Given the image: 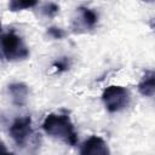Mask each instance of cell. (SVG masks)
I'll return each mask as SVG.
<instances>
[{
    "instance_id": "1",
    "label": "cell",
    "mask_w": 155,
    "mask_h": 155,
    "mask_svg": "<svg viewBox=\"0 0 155 155\" xmlns=\"http://www.w3.org/2000/svg\"><path fill=\"white\" fill-rule=\"evenodd\" d=\"M41 126L48 136L59 139L68 145H75L78 142V133L68 114L51 113L45 116Z\"/></svg>"
},
{
    "instance_id": "2",
    "label": "cell",
    "mask_w": 155,
    "mask_h": 155,
    "mask_svg": "<svg viewBox=\"0 0 155 155\" xmlns=\"http://www.w3.org/2000/svg\"><path fill=\"white\" fill-rule=\"evenodd\" d=\"M8 133L13 143L19 149H29L36 151L40 147V134H36L31 127V117L29 115L13 120L8 128Z\"/></svg>"
},
{
    "instance_id": "3",
    "label": "cell",
    "mask_w": 155,
    "mask_h": 155,
    "mask_svg": "<svg viewBox=\"0 0 155 155\" xmlns=\"http://www.w3.org/2000/svg\"><path fill=\"white\" fill-rule=\"evenodd\" d=\"M1 53L8 62H19L29 57V48L15 29H8L1 34Z\"/></svg>"
},
{
    "instance_id": "4",
    "label": "cell",
    "mask_w": 155,
    "mask_h": 155,
    "mask_svg": "<svg viewBox=\"0 0 155 155\" xmlns=\"http://www.w3.org/2000/svg\"><path fill=\"white\" fill-rule=\"evenodd\" d=\"M102 101L109 113H117L128 107L131 102V93L124 86L110 85L103 91Z\"/></svg>"
},
{
    "instance_id": "5",
    "label": "cell",
    "mask_w": 155,
    "mask_h": 155,
    "mask_svg": "<svg viewBox=\"0 0 155 155\" xmlns=\"http://www.w3.org/2000/svg\"><path fill=\"white\" fill-rule=\"evenodd\" d=\"M78 17L73 19V30L75 33L80 31V29L90 30L93 29L98 23V13L87 7V6H80L76 8Z\"/></svg>"
},
{
    "instance_id": "6",
    "label": "cell",
    "mask_w": 155,
    "mask_h": 155,
    "mask_svg": "<svg viewBox=\"0 0 155 155\" xmlns=\"http://www.w3.org/2000/svg\"><path fill=\"white\" fill-rule=\"evenodd\" d=\"M80 155H110V150L102 137L91 136L81 144Z\"/></svg>"
},
{
    "instance_id": "7",
    "label": "cell",
    "mask_w": 155,
    "mask_h": 155,
    "mask_svg": "<svg viewBox=\"0 0 155 155\" xmlns=\"http://www.w3.org/2000/svg\"><path fill=\"white\" fill-rule=\"evenodd\" d=\"M7 92L15 105L22 107L27 103L29 96V88L24 82H12L7 86Z\"/></svg>"
},
{
    "instance_id": "8",
    "label": "cell",
    "mask_w": 155,
    "mask_h": 155,
    "mask_svg": "<svg viewBox=\"0 0 155 155\" xmlns=\"http://www.w3.org/2000/svg\"><path fill=\"white\" fill-rule=\"evenodd\" d=\"M138 92L144 97L155 96V71H147L138 84Z\"/></svg>"
},
{
    "instance_id": "9",
    "label": "cell",
    "mask_w": 155,
    "mask_h": 155,
    "mask_svg": "<svg viewBox=\"0 0 155 155\" xmlns=\"http://www.w3.org/2000/svg\"><path fill=\"white\" fill-rule=\"evenodd\" d=\"M38 5V1L35 0H11L8 4V8L12 12L22 11V10H29Z\"/></svg>"
},
{
    "instance_id": "10",
    "label": "cell",
    "mask_w": 155,
    "mask_h": 155,
    "mask_svg": "<svg viewBox=\"0 0 155 155\" xmlns=\"http://www.w3.org/2000/svg\"><path fill=\"white\" fill-rule=\"evenodd\" d=\"M70 65H71V61H70V58L67 57V56L59 57V58H57V59L52 63V67H53V69H54L57 73H64V71L69 70Z\"/></svg>"
},
{
    "instance_id": "11",
    "label": "cell",
    "mask_w": 155,
    "mask_h": 155,
    "mask_svg": "<svg viewBox=\"0 0 155 155\" xmlns=\"http://www.w3.org/2000/svg\"><path fill=\"white\" fill-rule=\"evenodd\" d=\"M40 11L45 17H54L59 12V6L54 2H46L41 6Z\"/></svg>"
},
{
    "instance_id": "12",
    "label": "cell",
    "mask_w": 155,
    "mask_h": 155,
    "mask_svg": "<svg viewBox=\"0 0 155 155\" xmlns=\"http://www.w3.org/2000/svg\"><path fill=\"white\" fill-rule=\"evenodd\" d=\"M46 34L50 38L56 39V40H61V39H63L65 36V31L62 28H58V27H50V28H47Z\"/></svg>"
},
{
    "instance_id": "13",
    "label": "cell",
    "mask_w": 155,
    "mask_h": 155,
    "mask_svg": "<svg viewBox=\"0 0 155 155\" xmlns=\"http://www.w3.org/2000/svg\"><path fill=\"white\" fill-rule=\"evenodd\" d=\"M2 155H13L12 153H8L7 150H6V148L2 145Z\"/></svg>"
},
{
    "instance_id": "14",
    "label": "cell",
    "mask_w": 155,
    "mask_h": 155,
    "mask_svg": "<svg viewBox=\"0 0 155 155\" xmlns=\"http://www.w3.org/2000/svg\"><path fill=\"white\" fill-rule=\"evenodd\" d=\"M154 28H155V24H154Z\"/></svg>"
}]
</instances>
